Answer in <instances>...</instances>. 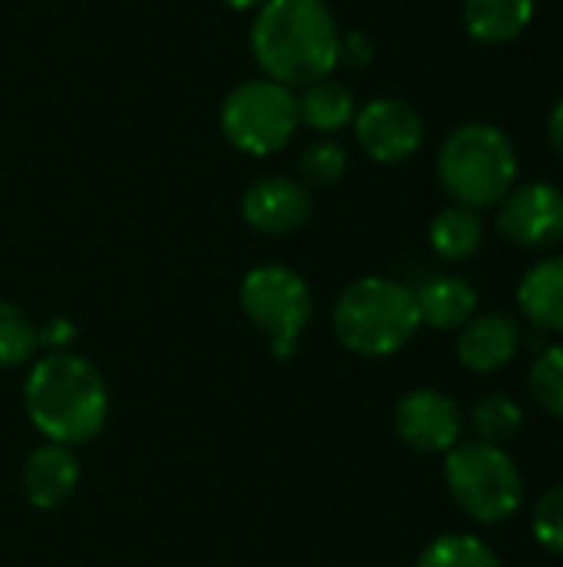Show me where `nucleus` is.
I'll use <instances>...</instances> for the list:
<instances>
[{
  "label": "nucleus",
  "mask_w": 563,
  "mask_h": 567,
  "mask_svg": "<svg viewBox=\"0 0 563 567\" xmlns=\"http://www.w3.org/2000/svg\"><path fill=\"white\" fill-rule=\"evenodd\" d=\"M528 382H531L534 402L544 412L563 419V346H551L534 359Z\"/></svg>",
  "instance_id": "23"
},
{
  "label": "nucleus",
  "mask_w": 563,
  "mask_h": 567,
  "mask_svg": "<svg viewBox=\"0 0 563 567\" xmlns=\"http://www.w3.org/2000/svg\"><path fill=\"white\" fill-rule=\"evenodd\" d=\"M518 309L534 329L563 336V256L541 259L524 272L518 286Z\"/></svg>",
  "instance_id": "14"
},
{
  "label": "nucleus",
  "mask_w": 563,
  "mask_h": 567,
  "mask_svg": "<svg viewBox=\"0 0 563 567\" xmlns=\"http://www.w3.org/2000/svg\"><path fill=\"white\" fill-rule=\"evenodd\" d=\"M299 126L305 123L309 130L322 133V136H335L338 130L352 126L355 113H358V103H355V93L342 83V80H319V83H309L299 96Z\"/></svg>",
  "instance_id": "17"
},
{
  "label": "nucleus",
  "mask_w": 563,
  "mask_h": 567,
  "mask_svg": "<svg viewBox=\"0 0 563 567\" xmlns=\"http://www.w3.org/2000/svg\"><path fill=\"white\" fill-rule=\"evenodd\" d=\"M438 179L455 206L491 209L518 183V150L501 126L465 123L441 143Z\"/></svg>",
  "instance_id": "4"
},
{
  "label": "nucleus",
  "mask_w": 563,
  "mask_h": 567,
  "mask_svg": "<svg viewBox=\"0 0 563 567\" xmlns=\"http://www.w3.org/2000/svg\"><path fill=\"white\" fill-rule=\"evenodd\" d=\"M534 10V0H465L461 20L478 43L501 47L518 40L531 27Z\"/></svg>",
  "instance_id": "16"
},
{
  "label": "nucleus",
  "mask_w": 563,
  "mask_h": 567,
  "mask_svg": "<svg viewBox=\"0 0 563 567\" xmlns=\"http://www.w3.org/2000/svg\"><path fill=\"white\" fill-rule=\"evenodd\" d=\"M521 349V326L504 312L471 316L458 332V359L471 372H501Z\"/></svg>",
  "instance_id": "13"
},
{
  "label": "nucleus",
  "mask_w": 563,
  "mask_h": 567,
  "mask_svg": "<svg viewBox=\"0 0 563 567\" xmlns=\"http://www.w3.org/2000/svg\"><path fill=\"white\" fill-rule=\"evenodd\" d=\"M415 567H504L498 551L475 535H441L435 538Z\"/></svg>",
  "instance_id": "19"
},
{
  "label": "nucleus",
  "mask_w": 563,
  "mask_h": 567,
  "mask_svg": "<svg viewBox=\"0 0 563 567\" xmlns=\"http://www.w3.org/2000/svg\"><path fill=\"white\" fill-rule=\"evenodd\" d=\"M262 76L305 90L342 63V30L325 0H265L249 30Z\"/></svg>",
  "instance_id": "1"
},
{
  "label": "nucleus",
  "mask_w": 563,
  "mask_h": 567,
  "mask_svg": "<svg viewBox=\"0 0 563 567\" xmlns=\"http://www.w3.org/2000/svg\"><path fill=\"white\" fill-rule=\"evenodd\" d=\"M445 485L455 505L481 525H501L524 502V478L501 445L458 442L445 458Z\"/></svg>",
  "instance_id": "5"
},
{
  "label": "nucleus",
  "mask_w": 563,
  "mask_h": 567,
  "mask_svg": "<svg viewBox=\"0 0 563 567\" xmlns=\"http://www.w3.org/2000/svg\"><path fill=\"white\" fill-rule=\"evenodd\" d=\"M312 216V193L295 176H262L242 193V219L262 236H289Z\"/></svg>",
  "instance_id": "11"
},
{
  "label": "nucleus",
  "mask_w": 563,
  "mask_h": 567,
  "mask_svg": "<svg viewBox=\"0 0 563 567\" xmlns=\"http://www.w3.org/2000/svg\"><path fill=\"white\" fill-rule=\"evenodd\" d=\"M299 173H302V183L309 186H335L345 173H348V150L332 140V136H322L319 143L305 146L302 156H299Z\"/></svg>",
  "instance_id": "22"
},
{
  "label": "nucleus",
  "mask_w": 563,
  "mask_h": 567,
  "mask_svg": "<svg viewBox=\"0 0 563 567\" xmlns=\"http://www.w3.org/2000/svg\"><path fill=\"white\" fill-rule=\"evenodd\" d=\"M415 292L388 276H362L342 289L332 309L338 342L362 359L398 355L418 332Z\"/></svg>",
  "instance_id": "3"
},
{
  "label": "nucleus",
  "mask_w": 563,
  "mask_h": 567,
  "mask_svg": "<svg viewBox=\"0 0 563 567\" xmlns=\"http://www.w3.org/2000/svg\"><path fill=\"white\" fill-rule=\"evenodd\" d=\"M531 532H534L541 548L563 555V485L541 495L534 518H531Z\"/></svg>",
  "instance_id": "24"
},
{
  "label": "nucleus",
  "mask_w": 563,
  "mask_h": 567,
  "mask_svg": "<svg viewBox=\"0 0 563 567\" xmlns=\"http://www.w3.org/2000/svg\"><path fill=\"white\" fill-rule=\"evenodd\" d=\"M411 292H415L421 326L438 329V332L461 329L478 309L475 286L468 279H458V276H431Z\"/></svg>",
  "instance_id": "15"
},
{
  "label": "nucleus",
  "mask_w": 563,
  "mask_h": 567,
  "mask_svg": "<svg viewBox=\"0 0 563 567\" xmlns=\"http://www.w3.org/2000/svg\"><path fill=\"white\" fill-rule=\"evenodd\" d=\"M471 425L478 432V442H488V445H504L511 442L521 425H524V412L521 405L511 399V395H488L475 405L471 412Z\"/></svg>",
  "instance_id": "21"
},
{
  "label": "nucleus",
  "mask_w": 563,
  "mask_h": 567,
  "mask_svg": "<svg viewBox=\"0 0 563 567\" xmlns=\"http://www.w3.org/2000/svg\"><path fill=\"white\" fill-rule=\"evenodd\" d=\"M239 302L246 319L269 339L279 359L299 349V339L315 312L309 282L282 262H262L249 269L239 286Z\"/></svg>",
  "instance_id": "7"
},
{
  "label": "nucleus",
  "mask_w": 563,
  "mask_h": 567,
  "mask_svg": "<svg viewBox=\"0 0 563 567\" xmlns=\"http://www.w3.org/2000/svg\"><path fill=\"white\" fill-rule=\"evenodd\" d=\"M352 126H355V140L365 150V156H372L375 163H385V166L411 159L425 143L421 113L398 96L368 100L355 113Z\"/></svg>",
  "instance_id": "8"
},
{
  "label": "nucleus",
  "mask_w": 563,
  "mask_h": 567,
  "mask_svg": "<svg viewBox=\"0 0 563 567\" xmlns=\"http://www.w3.org/2000/svg\"><path fill=\"white\" fill-rule=\"evenodd\" d=\"M80 485V462L70 445L43 442L23 462V495L40 512L63 508Z\"/></svg>",
  "instance_id": "12"
},
{
  "label": "nucleus",
  "mask_w": 563,
  "mask_h": 567,
  "mask_svg": "<svg viewBox=\"0 0 563 567\" xmlns=\"http://www.w3.org/2000/svg\"><path fill=\"white\" fill-rule=\"evenodd\" d=\"M219 126L229 146H236L246 156H272L285 150L299 130V103L295 90L256 76L242 80L229 90V96L219 106Z\"/></svg>",
  "instance_id": "6"
},
{
  "label": "nucleus",
  "mask_w": 563,
  "mask_h": 567,
  "mask_svg": "<svg viewBox=\"0 0 563 567\" xmlns=\"http://www.w3.org/2000/svg\"><path fill=\"white\" fill-rule=\"evenodd\" d=\"M498 229L521 249H548L563 239V193L551 183H528L498 203Z\"/></svg>",
  "instance_id": "9"
},
{
  "label": "nucleus",
  "mask_w": 563,
  "mask_h": 567,
  "mask_svg": "<svg viewBox=\"0 0 563 567\" xmlns=\"http://www.w3.org/2000/svg\"><path fill=\"white\" fill-rule=\"evenodd\" d=\"M428 239H431V249L441 259L465 262V259H471L481 249V243H484V223H481V216L475 209L451 206V209H441L431 219Z\"/></svg>",
  "instance_id": "18"
},
{
  "label": "nucleus",
  "mask_w": 563,
  "mask_h": 567,
  "mask_svg": "<svg viewBox=\"0 0 563 567\" xmlns=\"http://www.w3.org/2000/svg\"><path fill=\"white\" fill-rule=\"evenodd\" d=\"M222 3H226L229 10H259L265 0H222Z\"/></svg>",
  "instance_id": "26"
},
{
  "label": "nucleus",
  "mask_w": 563,
  "mask_h": 567,
  "mask_svg": "<svg viewBox=\"0 0 563 567\" xmlns=\"http://www.w3.org/2000/svg\"><path fill=\"white\" fill-rule=\"evenodd\" d=\"M548 143H551V150L563 159V100L551 110V116H548Z\"/></svg>",
  "instance_id": "25"
},
{
  "label": "nucleus",
  "mask_w": 563,
  "mask_h": 567,
  "mask_svg": "<svg viewBox=\"0 0 563 567\" xmlns=\"http://www.w3.org/2000/svg\"><path fill=\"white\" fill-rule=\"evenodd\" d=\"M40 349V329L17 306L0 299V369L27 365Z\"/></svg>",
  "instance_id": "20"
},
{
  "label": "nucleus",
  "mask_w": 563,
  "mask_h": 567,
  "mask_svg": "<svg viewBox=\"0 0 563 567\" xmlns=\"http://www.w3.org/2000/svg\"><path fill=\"white\" fill-rule=\"evenodd\" d=\"M23 409L46 442L73 449L103 432L110 419V389L90 359L76 352H46L30 365Z\"/></svg>",
  "instance_id": "2"
},
{
  "label": "nucleus",
  "mask_w": 563,
  "mask_h": 567,
  "mask_svg": "<svg viewBox=\"0 0 563 567\" xmlns=\"http://www.w3.org/2000/svg\"><path fill=\"white\" fill-rule=\"evenodd\" d=\"M465 415L461 405L438 389H415L395 409L398 439L425 455L451 452L461 442Z\"/></svg>",
  "instance_id": "10"
}]
</instances>
